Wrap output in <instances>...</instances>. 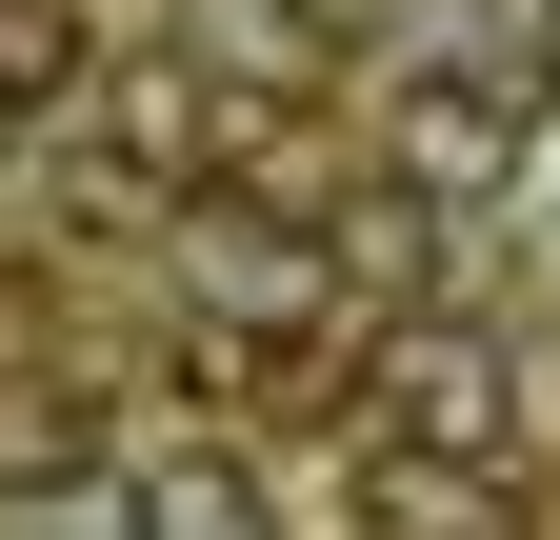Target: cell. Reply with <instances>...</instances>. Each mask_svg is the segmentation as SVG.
<instances>
[{"label": "cell", "instance_id": "6da1fadb", "mask_svg": "<svg viewBox=\"0 0 560 540\" xmlns=\"http://www.w3.org/2000/svg\"><path fill=\"white\" fill-rule=\"evenodd\" d=\"M381 141H400V161H420V180H501V161H521V141H540V101H521V81H501V60H420V81H400V101H381Z\"/></svg>", "mask_w": 560, "mask_h": 540}, {"label": "cell", "instance_id": "7a4b0ae2", "mask_svg": "<svg viewBox=\"0 0 560 540\" xmlns=\"http://www.w3.org/2000/svg\"><path fill=\"white\" fill-rule=\"evenodd\" d=\"M501 421H521V400H501L480 341H400V361H381V441H400V460H501Z\"/></svg>", "mask_w": 560, "mask_h": 540}, {"label": "cell", "instance_id": "3957f363", "mask_svg": "<svg viewBox=\"0 0 560 540\" xmlns=\"http://www.w3.org/2000/svg\"><path fill=\"white\" fill-rule=\"evenodd\" d=\"M140 540H260V481L221 441H180V460H140Z\"/></svg>", "mask_w": 560, "mask_h": 540}, {"label": "cell", "instance_id": "277c9868", "mask_svg": "<svg viewBox=\"0 0 560 540\" xmlns=\"http://www.w3.org/2000/svg\"><path fill=\"white\" fill-rule=\"evenodd\" d=\"M81 81V0H0V101H60Z\"/></svg>", "mask_w": 560, "mask_h": 540}, {"label": "cell", "instance_id": "5b68a950", "mask_svg": "<svg viewBox=\"0 0 560 540\" xmlns=\"http://www.w3.org/2000/svg\"><path fill=\"white\" fill-rule=\"evenodd\" d=\"M0 540H140V481H40V501H0Z\"/></svg>", "mask_w": 560, "mask_h": 540}, {"label": "cell", "instance_id": "8992f818", "mask_svg": "<svg viewBox=\"0 0 560 540\" xmlns=\"http://www.w3.org/2000/svg\"><path fill=\"white\" fill-rule=\"evenodd\" d=\"M540 81H560V21H540Z\"/></svg>", "mask_w": 560, "mask_h": 540}]
</instances>
